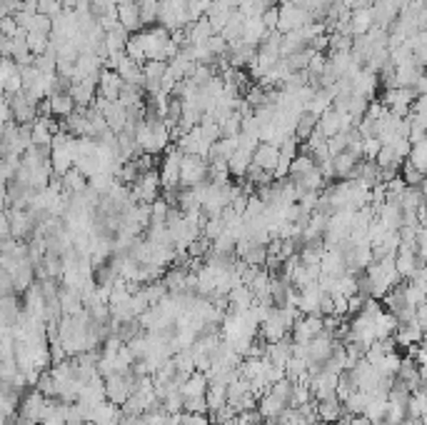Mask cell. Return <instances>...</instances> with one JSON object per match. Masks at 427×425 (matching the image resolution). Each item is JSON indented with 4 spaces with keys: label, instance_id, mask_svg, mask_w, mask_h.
Here are the masks:
<instances>
[{
    "label": "cell",
    "instance_id": "obj_1",
    "mask_svg": "<svg viewBox=\"0 0 427 425\" xmlns=\"http://www.w3.org/2000/svg\"><path fill=\"white\" fill-rule=\"evenodd\" d=\"M160 198V175L158 170H145L130 183V201L133 203H153Z\"/></svg>",
    "mask_w": 427,
    "mask_h": 425
},
{
    "label": "cell",
    "instance_id": "obj_2",
    "mask_svg": "<svg viewBox=\"0 0 427 425\" xmlns=\"http://www.w3.org/2000/svg\"><path fill=\"white\" fill-rule=\"evenodd\" d=\"M103 385H105V400L115 403V405H123V403L133 396V391H135V375L133 373L108 375V378H103Z\"/></svg>",
    "mask_w": 427,
    "mask_h": 425
},
{
    "label": "cell",
    "instance_id": "obj_3",
    "mask_svg": "<svg viewBox=\"0 0 427 425\" xmlns=\"http://www.w3.org/2000/svg\"><path fill=\"white\" fill-rule=\"evenodd\" d=\"M180 158L182 153L175 145H168L165 158H163V168L158 170L160 175V188L163 190H177L180 188Z\"/></svg>",
    "mask_w": 427,
    "mask_h": 425
},
{
    "label": "cell",
    "instance_id": "obj_4",
    "mask_svg": "<svg viewBox=\"0 0 427 425\" xmlns=\"http://www.w3.org/2000/svg\"><path fill=\"white\" fill-rule=\"evenodd\" d=\"M208 180V161L198 156L180 158V188H195Z\"/></svg>",
    "mask_w": 427,
    "mask_h": 425
},
{
    "label": "cell",
    "instance_id": "obj_5",
    "mask_svg": "<svg viewBox=\"0 0 427 425\" xmlns=\"http://www.w3.org/2000/svg\"><path fill=\"white\" fill-rule=\"evenodd\" d=\"M48 398L40 391H33L20 400L18 405V423L20 425H40V418H43V410H46Z\"/></svg>",
    "mask_w": 427,
    "mask_h": 425
},
{
    "label": "cell",
    "instance_id": "obj_6",
    "mask_svg": "<svg viewBox=\"0 0 427 425\" xmlns=\"http://www.w3.org/2000/svg\"><path fill=\"white\" fill-rule=\"evenodd\" d=\"M292 343H310L323 333V316H297L290 328Z\"/></svg>",
    "mask_w": 427,
    "mask_h": 425
},
{
    "label": "cell",
    "instance_id": "obj_7",
    "mask_svg": "<svg viewBox=\"0 0 427 425\" xmlns=\"http://www.w3.org/2000/svg\"><path fill=\"white\" fill-rule=\"evenodd\" d=\"M123 78H120L115 70H108L103 68L100 73H97V83H95V95L103 100H118L120 90H123Z\"/></svg>",
    "mask_w": 427,
    "mask_h": 425
},
{
    "label": "cell",
    "instance_id": "obj_8",
    "mask_svg": "<svg viewBox=\"0 0 427 425\" xmlns=\"http://www.w3.org/2000/svg\"><path fill=\"white\" fill-rule=\"evenodd\" d=\"M393 260H395V270H398V276L407 278V281L415 276L417 268H425V263H420V260H417L415 245H400L398 253L393 255Z\"/></svg>",
    "mask_w": 427,
    "mask_h": 425
},
{
    "label": "cell",
    "instance_id": "obj_9",
    "mask_svg": "<svg viewBox=\"0 0 427 425\" xmlns=\"http://www.w3.org/2000/svg\"><path fill=\"white\" fill-rule=\"evenodd\" d=\"M323 290L318 285H308L297 290L295 308L300 316H320V300H323Z\"/></svg>",
    "mask_w": 427,
    "mask_h": 425
},
{
    "label": "cell",
    "instance_id": "obj_10",
    "mask_svg": "<svg viewBox=\"0 0 427 425\" xmlns=\"http://www.w3.org/2000/svg\"><path fill=\"white\" fill-rule=\"evenodd\" d=\"M360 161H362V158L350 153V150H342V153L332 156V173H335V178H340V180L358 178Z\"/></svg>",
    "mask_w": 427,
    "mask_h": 425
},
{
    "label": "cell",
    "instance_id": "obj_11",
    "mask_svg": "<svg viewBox=\"0 0 427 425\" xmlns=\"http://www.w3.org/2000/svg\"><path fill=\"white\" fill-rule=\"evenodd\" d=\"M95 83L97 78H86V81H73L68 88L70 98H73L75 108H90L95 100Z\"/></svg>",
    "mask_w": 427,
    "mask_h": 425
},
{
    "label": "cell",
    "instance_id": "obj_12",
    "mask_svg": "<svg viewBox=\"0 0 427 425\" xmlns=\"http://www.w3.org/2000/svg\"><path fill=\"white\" fill-rule=\"evenodd\" d=\"M332 345H335V338H332V335H327L325 330L318 335V338L310 340V343H308L310 365H323V363L332 356Z\"/></svg>",
    "mask_w": 427,
    "mask_h": 425
},
{
    "label": "cell",
    "instance_id": "obj_13",
    "mask_svg": "<svg viewBox=\"0 0 427 425\" xmlns=\"http://www.w3.org/2000/svg\"><path fill=\"white\" fill-rule=\"evenodd\" d=\"M350 86H353L355 95H362L365 100H375V93H377V88H380V81H377V73H372L370 68H362L358 75H355L353 81H350Z\"/></svg>",
    "mask_w": 427,
    "mask_h": 425
},
{
    "label": "cell",
    "instance_id": "obj_14",
    "mask_svg": "<svg viewBox=\"0 0 427 425\" xmlns=\"http://www.w3.org/2000/svg\"><path fill=\"white\" fill-rule=\"evenodd\" d=\"M115 11H118V25L126 30L128 35L140 33L142 23H140V8H137V3H120V6H115Z\"/></svg>",
    "mask_w": 427,
    "mask_h": 425
},
{
    "label": "cell",
    "instance_id": "obj_15",
    "mask_svg": "<svg viewBox=\"0 0 427 425\" xmlns=\"http://www.w3.org/2000/svg\"><path fill=\"white\" fill-rule=\"evenodd\" d=\"M315 413H318L320 423L335 425L337 420L345 415V410H342V403L332 396V398H325V400H315Z\"/></svg>",
    "mask_w": 427,
    "mask_h": 425
},
{
    "label": "cell",
    "instance_id": "obj_16",
    "mask_svg": "<svg viewBox=\"0 0 427 425\" xmlns=\"http://www.w3.org/2000/svg\"><path fill=\"white\" fill-rule=\"evenodd\" d=\"M205 391H208V378L205 373H198L195 370L193 375H188V378L180 383V396L182 400H193V398H205Z\"/></svg>",
    "mask_w": 427,
    "mask_h": 425
},
{
    "label": "cell",
    "instance_id": "obj_17",
    "mask_svg": "<svg viewBox=\"0 0 427 425\" xmlns=\"http://www.w3.org/2000/svg\"><path fill=\"white\" fill-rule=\"evenodd\" d=\"M120 405H115V403H110V400H103L97 408H93L90 410V423L93 425H115L120 420Z\"/></svg>",
    "mask_w": 427,
    "mask_h": 425
},
{
    "label": "cell",
    "instance_id": "obj_18",
    "mask_svg": "<svg viewBox=\"0 0 427 425\" xmlns=\"http://www.w3.org/2000/svg\"><path fill=\"white\" fill-rule=\"evenodd\" d=\"M375 25V15H372V8H355L350 11V35H365L367 30Z\"/></svg>",
    "mask_w": 427,
    "mask_h": 425
},
{
    "label": "cell",
    "instance_id": "obj_19",
    "mask_svg": "<svg viewBox=\"0 0 427 425\" xmlns=\"http://www.w3.org/2000/svg\"><path fill=\"white\" fill-rule=\"evenodd\" d=\"M278 148L270 143H257V148L252 150V166L262 168V170L273 173L275 166H278Z\"/></svg>",
    "mask_w": 427,
    "mask_h": 425
},
{
    "label": "cell",
    "instance_id": "obj_20",
    "mask_svg": "<svg viewBox=\"0 0 427 425\" xmlns=\"http://www.w3.org/2000/svg\"><path fill=\"white\" fill-rule=\"evenodd\" d=\"M57 178H60V185H63V196L65 198L78 196V193H83V190L88 188V175H83L78 168H70L68 173L57 175Z\"/></svg>",
    "mask_w": 427,
    "mask_h": 425
},
{
    "label": "cell",
    "instance_id": "obj_21",
    "mask_svg": "<svg viewBox=\"0 0 427 425\" xmlns=\"http://www.w3.org/2000/svg\"><path fill=\"white\" fill-rule=\"evenodd\" d=\"M422 330H425V328L417 325L415 318H412L410 323H400L393 338H395V343L402 345V348H410V345H415V343H422Z\"/></svg>",
    "mask_w": 427,
    "mask_h": 425
},
{
    "label": "cell",
    "instance_id": "obj_22",
    "mask_svg": "<svg viewBox=\"0 0 427 425\" xmlns=\"http://www.w3.org/2000/svg\"><path fill=\"white\" fill-rule=\"evenodd\" d=\"M398 318H395V313L385 311L382 308L380 313L375 316V321H372V328H375V340H385V338H393L395 330H398Z\"/></svg>",
    "mask_w": 427,
    "mask_h": 425
},
{
    "label": "cell",
    "instance_id": "obj_23",
    "mask_svg": "<svg viewBox=\"0 0 427 425\" xmlns=\"http://www.w3.org/2000/svg\"><path fill=\"white\" fill-rule=\"evenodd\" d=\"M48 105H50V115L53 118H68L70 113L75 110V103L73 98H70L68 90H60V93H53V95H48Z\"/></svg>",
    "mask_w": 427,
    "mask_h": 425
},
{
    "label": "cell",
    "instance_id": "obj_24",
    "mask_svg": "<svg viewBox=\"0 0 427 425\" xmlns=\"http://www.w3.org/2000/svg\"><path fill=\"white\" fill-rule=\"evenodd\" d=\"M265 360L273 363V365H280V368H285V363L290 360V340L283 338L278 340V343H265Z\"/></svg>",
    "mask_w": 427,
    "mask_h": 425
},
{
    "label": "cell",
    "instance_id": "obj_25",
    "mask_svg": "<svg viewBox=\"0 0 427 425\" xmlns=\"http://www.w3.org/2000/svg\"><path fill=\"white\" fill-rule=\"evenodd\" d=\"M250 163H252V150L238 148L233 156L228 158V173L230 175H235L238 180H243L245 178L248 168H250Z\"/></svg>",
    "mask_w": 427,
    "mask_h": 425
},
{
    "label": "cell",
    "instance_id": "obj_26",
    "mask_svg": "<svg viewBox=\"0 0 427 425\" xmlns=\"http://www.w3.org/2000/svg\"><path fill=\"white\" fill-rule=\"evenodd\" d=\"M255 303V298H252V290L248 285H238V288H230L228 293V308L230 311H248L250 305Z\"/></svg>",
    "mask_w": 427,
    "mask_h": 425
},
{
    "label": "cell",
    "instance_id": "obj_27",
    "mask_svg": "<svg viewBox=\"0 0 427 425\" xmlns=\"http://www.w3.org/2000/svg\"><path fill=\"white\" fill-rule=\"evenodd\" d=\"M285 408H287V405H285L278 396H273L270 391H265L260 398H257V413H260L262 418H278Z\"/></svg>",
    "mask_w": 427,
    "mask_h": 425
},
{
    "label": "cell",
    "instance_id": "obj_28",
    "mask_svg": "<svg viewBox=\"0 0 427 425\" xmlns=\"http://www.w3.org/2000/svg\"><path fill=\"white\" fill-rule=\"evenodd\" d=\"M205 405L210 413L220 410L222 405H228V388L222 383H208V391H205Z\"/></svg>",
    "mask_w": 427,
    "mask_h": 425
},
{
    "label": "cell",
    "instance_id": "obj_29",
    "mask_svg": "<svg viewBox=\"0 0 427 425\" xmlns=\"http://www.w3.org/2000/svg\"><path fill=\"white\" fill-rule=\"evenodd\" d=\"M400 363H402V356L398 351H388L382 353V358L375 363V370L382 375V378H395L400 370Z\"/></svg>",
    "mask_w": 427,
    "mask_h": 425
},
{
    "label": "cell",
    "instance_id": "obj_30",
    "mask_svg": "<svg viewBox=\"0 0 427 425\" xmlns=\"http://www.w3.org/2000/svg\"><path fill=\"white\" fill-rule=\"evenodd\" d=\"M405 413H407V418H415V420L425 418V393H422V388L410 393L407 405H405Z\"/></svg>",
    "mask_w": 427,
    "mask_h": 425
},
{
    "label": "cell",
    "instance_id": "obj_31",
    "mask_svg": "<svg viewBox=\"0 0 427 425\" xmlns=\"http://www.w3.org/2000/svg\"><path fill=\"white\" fill-rule=\"evenodd\" d=\"M315 168V161L310 153H305V150H297V156L290 161V170H287V178H297V175H302V173H308Z\"/></svg>",
    "mask_w": 427,
    "mask_h": 425
},
{
    "label": "cell",
    "instance_id": "obj_32",
    "mask_svg": "<svg viewBox=\"0 0 427 425\" xmlns=\"http://www.w3.org/2000/svg\"><path fill=\"white\" fill-rule=\"evenodd\" d=\"M315 128H318V118H315L313 113H305V110H302L300 118H297V123H295V133H292V135L297 138V143H302Z\"/></svg>",
    "mask_w": 427,
    "mask_h": 425
},
{
    "label": "cell",
    "instance_id": "obj_33",
    "mask_svg": "<svg viewBox=\"0 0 427 425\" xmlns=\"http://www.w3.org/2000/svg\"><path fill=\"white\" fill-rule=\"evenodd\" d=\"M405 161L410 163L412 168H417L420 173H425V168H427V143H425V140H420V143H412L410 153H407V158H405Z\"/></svg>",
    "mask_w": 427,
    "mask_h": 425
},
{
    "label": "cell",
    "instance_id": "obj_34",
    "mask_svg": "<svg viewBox=\"0 0 427 425\" xmlns=\"http://www.w3.org/2000/svg\"><path fill=\"white\" fill-rule=\"evenodd\" d=\"M400 180H402L407 188H420V185L425 183V173H420L417 168H412L410 163L405 161L402 166H400Z\"/></svg>",
    "mask_w": 427,
    "mask_h": 425
},
{
    "label": "cell",
    "instance_id": "obj_35",
    "mask_svg": "<svg viewBox=\"0 0 427 425\" xmlns=\"http://www.w3.org/2000/svg\"><path fill=\"white\" fill-rule=\"evenodd\" d=\"M142 295H145V300H148L150 305H158L160 300L168 295V288L163 285V281H155V283H148V285H140Z\"/></svg>",
    "mask_w": 427,
    "mask_h": 425
},
{
    "label": "cell",
    "instance_id": "obj_36",
    "mask_svg": "<svg viewBox=\"0 0 427 425\" xmlns=\"http://www.w3.org/2000/svg\"><path fill=\"white\" fill-rule=\"evenodd\" d=\"M25 43H28V50L35 55H43L50 46V35H40V33H25Z\"/></svg>",
    "mask_w": 427,
    "mask_h": 425
},
{
    "label": "cell",
    "instance_id": "obj_37",
    "mask_svg": "<svg viewBox=\"0 0 427 425\" xmlns=\"http://www.w3.org/2000/svg\"><path fill=\"white\" fill-rule=\"evenodd\" d=\"M18 73H20V65H18L11 55L0 58V90H3V86H6L11 78H15Z\"/></svg>",
    "mask_w": 427,
    "mask_h": 425
},
{
    "label": "cell",
    "instance_id": "obj_38",
    "mask_svg": "<svg viewBox=\"0 0 427 425\" xmlns=\"http://www.w3.org/2000/svg\"><path fill=\"white\" fill-rule=\"evenodd\" d=\"M137 8H140L142 28H145V25L158 23V0H145V3H137Z\"/></svg>",
    "mask_w": 427,
    "mask_h": 425
},
{
    "label": "cell",
    "instance_id": "obj_39",
    "mask_svg": "<svg viewBox=\"0 0 427 425\" xmlns=\"http://www.w3.org/2000/svg\"><path fill=\"white\" fill-rule=\"evenodd\" d=\"M348 143H350V133H337V135H332V138L325 140L330 156H337V153H342V150H348Z\"/></svg>",
    "mask_w": 427,
    "mask_h": 425
},
{
    "label": "cell",
    "instance_id": "obj_40",
    "mask_svg": "<svg viewBox=\"0 0 427 425\" xmlns=\"http://www.w3.org/2000/svg\"><path fill=\"white\" fill-rule=\"evenodd\" d=\"M382 143L372 135V138H362V143H360V153H362L365 161H375V156L380 153Z\"/></svg>",
    "mask_w": 427,
    "mask_h": 425
},
{
    "label": "cell",
    "instance_id": "obj_41",
    "mask_svg": "<svg viewBox=\"0 0 427 425\" xmlns=\"http://www.w3.org/2000/svg\"><path fill=\"white\" fill-rule=\"evenodd\" d=\"M278 18H280V6H270L268 11L262 13L260 20L265 25V30H278Z\"/></svg>",
    "mask_w": 427,
    "mask_h": 425
},
{
    "label": "cell",
    "instance_id": "obj_42",
    "mask_svg": "<svg viewBox=\"0 0 427 425\" xmlns=\"http://www.w3.org/2000/svg\"><path fill=\"white\" fill-rule=\"evenodd\" d=\"M13 121V115H11V105H8V98L0 93V126H6V123Z\"/></svg>",
    "mask_w": 427,
    "mask_h": 425
},
{
    "label": "cell",
    "instance_id": "obj_43",
    "mask_svg": "<svg viewBox=\"0 0 427 425\" xmlns=\"http://www.w3.org/2000/svg\"><path fill=\"white\" fill-rule=\"evenodd\" d=\"M60 6H63V11H75L78 0H60Z\"/></svg>",
    "mask_w": 427,
    "mask_h": 425
},
{
    "label": "cell",
    "instance_id": "obj_44",
    "mask_svg": "<svg viewBox=\"0 0 427 425\" xmlns=\"http://www.w3.org/2000/svg\"><path fill=\"white\" fill-rule=\"evenodd\" d=\"M11 15V11H8V3L6 0H0V20H3V18H8Z\"/></svg>",
    "mask_w": 427,
    "mask_h": 425
},
{
    "label": "cell",
    "instance_id": "obj_45",
    "mask_svg": "<svg viewBox=\"0 0 427 425\" xmlns=\"http://www.w3.org/2000/svg\"><path fill=\"white\" fill-rule=\"evenodd\" d=\"M400 425H422V420H415V418H405Z\"/></svg>",
    "mask_w": 427,
    "mask_h": 425
},
{
    "label": "cell",
    "instance_id": "obj_46",
    "mask_svg": "<svg viewBox=\"0 0 427 425\" xmlns=\"http://www.w3.org/2000/svg\"><path fill=\"white\" fill-rule=\"evenodd\" d=\"M83 425H93V423H90V420H86V423H83Z\"/></svg>",
    "mask_w": 427,
    "mask_h": 425
},
{
    "label": "cell",
    "instance_id": "obj_47",
    "mask_svg": "<svg viewBox=\"0 0 427 425\" xmlns=\"http://www.w3.org/2000/svg\"><path fill=\"white\" fill-rule=\"evenodd\" d=\"M337 425H342V423H337Z\"/></svg>",
    "mask_w": 427,
    "mask_h": 425
}]
</instances>
